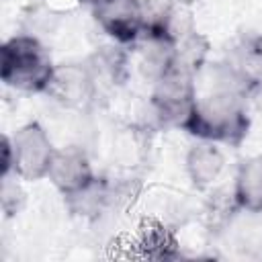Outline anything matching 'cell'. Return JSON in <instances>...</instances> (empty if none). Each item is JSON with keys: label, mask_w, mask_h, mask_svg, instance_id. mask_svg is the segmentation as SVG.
Wrapping results in <instances>:
<instances>
[{"label": "cell", "mask_w": 262, "mask_h": 262, "mask_svg": "<svg viewBox=\"0 0 262 262\" xmlns=\"http://www.w3.org/2000/svg\"><path fill=\"white\" fill-rule=\"evenodd\" d=\"M2 78L20 88H41L51 80L49 61L33 39H14L2 51Z\"/></svg>", "instance_id": "obj_1"}, {"label": "cell", "mask_w": 262, "mask_h": 262, "mask_svg": "<svg viewBox=\"0 0 262 262\" xmlns=\"http://www.w3.org/2000/svg\"><path fill=\"white\" fill-rule=\"evenodd\" d=\"M51 149L41 133L39 127L31 125L18 133L16 147H14V164L18 166V172L25 176H39L45 170H49L51 164Z\"/></svg>", "instance_id": "obj_2"}, {"label": "cell", "mask_w": 262, "mask_h": 262, "mask_svg": "<svg viewBox=\"0 0 262 262\" xmlns=\"http://www.w3.org/2000/svg\"><path fill=\"white\" fill-rule=\"evenodd\" d=\"M96 18L111 35L131 39L139 27V8L135 0H98Z\"/></svg>", "instance_id": "obj_3"}, {"label": "cell", "mask_w": 262, "mask_h": 262, "mask_svg": "<svg viewBox=\"0 0 262 262\" xmlns=\"http://www.w3.org/2000/svg\"><path fill=\"white\" fill-rule=\"evenodd\" d=\"M47 172H51L53 180L59 186L68 188V190L82 188L86 184V180H88L86 160L80 154H74V151H70V154H66V151L55 154L51 158V164H49Z\"/></svg>", "instance_id": "obj_4"}, {"label": "cell", "mask_w": 262, "mask_h": 262, "mask_svg": "<svg viewBox=\"0 0 262 262\" xmlns=\"http://www.w3.org/2000/svg\"><path fill=\"white\" fill-rule=\"evenodd\" d=\"M237 199L252 211L262 209V158L244 166L237 180Z\"/></svg>", "instance_id": "obj_5"}, {"label": "cell", "mask_w": 262, "mask_h": 262, "mask_svg": "<svg viewBox=\"0 0 262 262\" xmlns=\"http://www.w3.org/2000/svg\"><path fill=\"white\" fill-rule=\"evenodd\" d=\"M188 166H190V172L196 180L207 182V180L217 176V172L221 168V156L217 154V149H213L209 145H201V147L192 149Z\"/></svg>", "instance_id": "obj_6"}]
</instances>
